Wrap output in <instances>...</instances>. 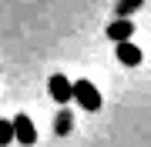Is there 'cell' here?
I'll use <instances>...</instances> for the list:
<instances>
[{
    "mask_svg": "<svg viewBox=\"0 0 151 147\" xmlns=\"http://www.w3.org/2000/svg\"><path fill=\"white\" fill-rule=\"evenodd\" d=\"M70 94H74L70 100H77L84 110H101V104H104L101 90H97L91 80H74V84H70Z\"/></svg>",
    "mask_w": 151,
    "mask_h": 147,
    "instance_id": "6da1fadb",
    "label": "cell"
},
{
    "mask_svg": "<svg viewBox=\"0 0 151 147\" xmlns=\"http://www.w3.org/2000/svg\"><path fill=\"white\" fill-rule=\"evenodd\" d=\"M10 124H14V141H20L24 147L37 144V127H34V120H30L27 114H17Z\"/></svg>",
    "mask_w": 151,
    "mask_h": 147,
    "instance_id": "7a4b0ae2",
    "label": "cell"
},
{
    "mask_svg": "<svg viewBox=\"0 0 151 147\" xmlns=\"http://www.w3.org/2000/svg\"><path fill=\"white\" fill-rule=\"evenodd\" d=\"M131 33H134V23H131V17H118L114 23H108V30H104V37L108 40H131Z\"/></svg>",
    "mask_w": 151,
    "mask_h": 147,
    "instance_id": "3957f363",
    "label": "cell"
},
{
    "mask_svg": "<svg viewBox=\"0 0 151 147\" xmlns=\"http://www.w3.org/2000/svg\"><path fill=\"white\" fill-rule=\"evenodd\" d=\"M47 90H50V97H54L57 104H67L70 97H74V94H70V80H67L64 74H54V77H50V80H47Z\"/></svg>",
    "mask_w": 151,
    "mask_h": 147,
    "instance_id": "277c9868",
    "label": "cell"
},
{
    "mask_svg": "<svg viewBox=\"0 0 151 147\" xmlns=\"http://www.w3.org/2000/svg\"><path fill=\"white\" fill-rule=\"evenodd\" d=\"M114 54H118V60L124 67H138L141 64V47H134L131 40H118V50Z\"/></svg>",
    "mask_w": 151,
    "mask_h": 147,
    "instance_id": "5b68a950",
    "label": "cell"
},
{
    "mask_svg": "<svg viewBox=\"0 0 151 147\" xmlns=\"http://www.w3.org/2000/svg\"><path fill=\"white\" fill-rule=\"evenodd\" d=\"M14 144V124L10 120H0V147Z\"/></svg>",
    "mask_w": 151,
    "mask_h": 147,
    "instance_id": "8992f818",
    "label": "cell"
},
{
    "mask_svg": "<svg viewBox=\"0 0 151 147\" xmlns=\"http://www.w3.org/2000/svg\"><path fill=\"white\" fill-rule=\"evenodd\" d=\"M138 4H141V0H121V4H118V17H131V10H134Z\"/></svg>",
    "mask_w": 151,
    "mask_h": 147,
    "instance_id": "52a82bcc",
    "label": "cell"
}]
</instances>
